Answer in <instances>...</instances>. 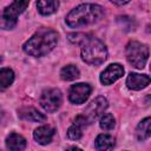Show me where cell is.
Here are the masks:
<instances>
[{
	"instance_id": "obj_21",
	"label": "cell",
	"mask_w": 151,
	"mask_h": 151,
	"mask_svg": "<svg viewBox=\"0 0 151 151\" xmlns=\"http://www.w3.org/2000/svg\"><path fill=\"white\" fill-rule=\"evenodd\" d=\"M110 1L113 2V4H116V5H118V6H123V5L127 4V2H130L131 0H110Z\"/></svg>"
},
{
	"instance_id": "obj_17",
	"label": "cell",
	"mask_w": 151,
	"mask_h": 151,
	"mask_svg": "<svg viewBox=\"0 0 151 151\" xmlns=\"http://www.w3.org/2000/svg\"><path fill=\"white\" fill-rule=\"evenodd\" d=\"M14 80V72L11 68H0V91L6 90Z\"/></svg>"
},
{
	"instance_id": "obj_4",
	"label": "cell",
	"mask_w": 151,
	"mask_h": 151,
	"mask_svg": "<svg viewBox=\"0 0 151 151\" xmlns=\"http://www.w3.org/2000/svg\"><path fill=\"white\" fill-rule=\"evenodd\" d=\"M29 0H14L11 6L0 11V28L12 29L18 21V15L21 14L28 6Z\"/></svg>"
},
{
	"instance_id": "obj_18",
	"label": "cell",
	"mask_w": 151,
	"mask_h": 151,
	"mask_svg": "<svg viewBox=\"0 0 151 151\" xmlns=\"http://www.w3.org/2000/svg\"><path fill=\"white\" fill-rule=\"evenodd\" d=\"M60 77H61L63 80H66V81L74 80L79 77V70L74 65H67V66L61 68Z\"/></svg>"
},
{
	"instance_id": "obj_14",
	"label": "cell",
	"mask_w": 151,
	"mask_h": 151,
	"mask_svg": "<svg viewBox=\"0 0 151 151\" xmlns=\"http://www.w3.org/2000/svg\"><path fill=\"white\" fill-rule=\"evenodd\" d=\"M6 146L9 150L13 151H19L26 147V139L18 133H11L7 138H6Z\"/></svg>"
},
{
	"instance_id": "obj_2",
	"label": "cell",
	"mask_w": 151,
	"mask_h": 151,
	"mask_svg": "<svg viewBox=\"0 0 151 151\" xmlns=\"http://www.w3.org/2000/svg\"><path fill=\"white\" fill-rule=\"evenodd\" d=\"M103 15L104 9L101 6L94 4H83L67 14L66 24L72 28H79L99 21Z\"/></svg>"
},
{
	"instance_id": "obj_3",
	"label": "cell",
	"mask_w": 151,
	"mask_h": 151,
	"mask_svg": "<svg viewBox=\"0 0 151 151\" xmlns=\"http://www.w3.org/2000/svg\"><path fill=\"white\" fill-rule=\"evenodd\" d=\"M81 45V58L88 65H100L107 58V50L103 41L87 35Z\"/></svg>"
},
{
	"instance_id": "obj_20",
	"label": "cell",
	"mask_w": 151,
	"mask_h": 151,
	"mask_svg": "<svg viewBox=\"0 0 151 151\" xmlns=\"http://www.w3.org/2000/svg\"><path fill=\"white\" fill-rule=\"evenodd\" d=\"M81 129H83V127H81L80 125L73 123L72 126H70L68 130H67V136H68V138L72 139V140H78V139H80L81 136H83Z\"/></svg>"
},
{
	"instance_id": "obj_6",
	"label": "cell",
	"mask_w": 151,
	"mask_h": 151,
	"mask_svg": "<svg viewBox=\"0 0 151 151\" xmlns=\"http://www.w3.org/2000/svg\"><path fill=\"white\" fill-rule=\"evenodd\" d=\"M63 103L61 92L58 88H47L41 93L40 97V105L47 112L57 111Z\"/></svg>"
},
{
	"instance_id": "obj_12",
	"label": "cell",
	"mask_w": 151,
	"mask_h": 151,
	"mask_svg": "<svg viewBox=\"0 0 151 151\" xmlns=\"http://www.w3.org/2000/svg\"><path fill=\"white\" fill-rule=\"evenodd\" d=\"M18 112H19V117L25 119V120L38 122V123L46 120V117L42 113H40L38 110L33 109V107H22Z\"/></svg>"
},
{
	"instance_id": "obj_5",
	"label": "cell",
	"mask_w": 151,
	"mask_h": 151,
	"mask_svg": "<svg viewBox=\"0 0 151 151\" xmlns=\"http://www.w3.org/2000/svg\"><path fill=\"white\" fill-rule=\"evenodd\" d=\"M125 55L130 65L142 70L149 58V47L147 45L142 44L139 41H130L126 45Z\"/></svg>"
},
{
	"instance_id": "obj_15",
	"label": "cell",
	"mask_w": 151,
	"mask_h": 151,
	"mask_svg": "<svg viewBox=\"0 0 151 151\" xmlns=\"http://www.w3.org/2000/svg\"><path fill=\"white\" fill-rule=\"evenodd\" d=\"M136 136H137V139L140 142L150 138V136H151V119H150V117H146L145 119H143L138 124L137 130H136Z\"/></svg>"
},
{
	"instance_id": "obj_16",
	"label": "cell",
	"mask_w": 151,
	"mask_h": 151,
	"mask_svg": "<svg viewBox=\"0 0 151 151\" xmlns=\"http://www.w3.org/2000/svg\"><path fill=\"white\" fill-rule=\"evenodd\" d=\"M94 146L97 150H111L114 146V138L110 134H99L96 138Z\"/></svg>"
},
{
	"instance_id": "obj_10",
	"label": "cell",
	"mask_w": 151,
	"mask_h": 151,
	"mask_svg": "<svg viewBox=\"0 0 151 151\" xmlns=\"http://www.w3.org/2000/svg\"><path fill=\"white\" fill-rule=\"evenodd\" d=\"M150 84V77L147 74H139V73H130L126 79V85L129 88L139 91L146 87Z\"/></svg>"
},
{
	"instance_id": "obj_19",
	"label": "cell",
	"mask_w": 151,
	"mask_h": 151,
	"mask_svg": "<svg viewBox=\"0 0 151 151\" xmlns=\"http://www.w3.org/2000/svg\"><path fill=\"white\" fill-rule=\"evenodd\" d=\"M100 127L105 131H109V130H112L114 127V124H116V120L113 118V116L111 113H103V116L100 117Z\"/></svg>"
},
{
	"instance_id": "obj_7",
	"label": "cell",
	"mask_w": 151,
	"mask_h": 151,
	"mask_svg": "<svg viewBox=\"0 0 151 151\" xmlns=\"http://www.w3.org/2000/svg\"><path fill=\"white\" fill-rule=\"evenodd\" d=\"M106 109H107V100L104 97H98L91 101V104L86 107V110L81 116L85 118L87 124H91L94 120H97Z\"/></svg>"
},
{
	"instance_id": "obj_9",
	"label": "cell",
	"mask_w": 151,
	"mask_h": 151,
	"mask_svg": "<svg viewBox=\"0 0 151 151\" xmlns=\"http://www.w3.org/2000/svg\"><path fill=\"white\" fill-rule=\"evenodd\" d=\"M124 74V68L120 64H111L109 65L100 74V81L104 85H111L117 81Z\"/></svg>"
},
{
	"instance_id": "obj_8",
	"label": "cell",
	"mask_w": 151,
	"mask_h": 151,
	"mask_svg": "<svg viewBox=\"0 0 151 151\" xmlns=\"http://www.w3.org/2000/svg\"><path fill=\"white\" fill-rule=\"evenodd\" d=\"M91 86L88 84L85 83H79V84H74L72 85V87L70 88V94H68V99L71 103L73 104H83L87 100V98L91 94Z\"/></svg>"
},
{
	"instance_id": "obj_1",
	"label": "cell",
	"mask_w": 151,
	"mask_h": 151,
	"mask_svg": "<svg viewBox=\"0 0 151 151\" xmlns=\"http://www.w3.org/2000/svg\"><path fill=\"white\" fill-rule=\"evenodd\" d=\"M58 42V33L52 28H39L22 46L24 51L32 57H42L50 53Z\"/></svg>"
},
{
	"instance_id": "obj_13",
	"label": "cell",
	"mask_w": 151,
	"mask_h": 151,
	"mask_svg": "<svg viewBox=\"0 0 151 151\" xmlns=\"http://www.w3.org/2000/svg\"><path fill=\"white\" fill-rule=\"evenodd\" d=\"M59 7L58 0H37V8L41 15L53 14Z\"/></svg>"
},
{
	"instance_id": "obj_11",
	"label": "cell",
	"mask_w": 151,
	"mask_h": 151,
	"mask_svg": "<svg viewBox=\"0 0 151 151\" xmlns=\"http://www.w3.org/2000/svg\"><path fill=\"white\" fill-rule=\"evenodd\" d=\"M54 129L51 126H40L38 129L34 130L33 132V138L35 139V142H38L41 145H46L48 143H51L53 136H54Z\"/></svg>"
}]
</instances>
